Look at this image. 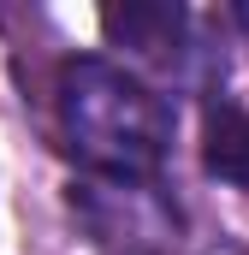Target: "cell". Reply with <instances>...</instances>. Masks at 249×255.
Listing matches in <instances>:
<instances>
[{
	"label": "cell",
	"instance_id": "6da1fadb",
	"mask_svg": "<svg viewBox=\"0 0 249 255\" xmlns=\"http://www.w3.org/2000/svg\"><path fill=\"white\" fill-rule=\"evenodd\" d=\"M172 101L136 71L101 54H77L60 71V130L89 178H160L172 154Z\"/></svg>",
	"mask_w": 249,
	"mask_h": 255
},
{
	"label": "cell",
	"instance_id": "7a4b0ae2",
	"mask_svg": "<svg viewBox=\"0 0 249 255\" xmlns=\"http://www.w3.org/2000/svg\"><path fill=\"white\" fill-rule=\"evenodd\" d=\"M71 214L107 255H172L178 250V202L160 178H77Z\"/></svg>",
	"mask_w": 249,
	"mask_h": 255
},
{
	"label": "cell",
	"instance_id": "3957f363",
	"mask_svg": "<svg viewBox=\"0 0 249 255\" xmlns=\"http://www.w3.org/2000/svg\"><path fill=\"white\" fill-rule=\"evenodd\" d=\"M202 166L226 184L249 190V107L238 101H214L202 119Z\"/></svg>",
	"mask_w": 249,
	"mask_h": 255
}]
</instances>
